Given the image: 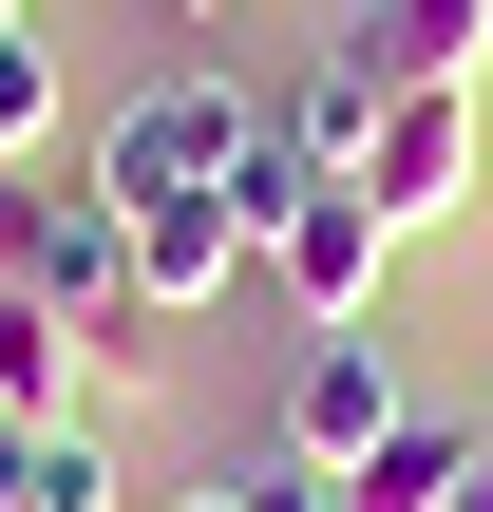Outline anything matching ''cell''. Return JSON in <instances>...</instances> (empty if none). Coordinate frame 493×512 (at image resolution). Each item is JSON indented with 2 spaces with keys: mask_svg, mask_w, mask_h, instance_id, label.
Instances as JSON below:
<instances>
[{
  "mask_svg": "<svg viewBox=\"0 0 493 512\" xmlns=\"http://www.w3.org/2000/svg\"><path fill=\"white\" fill-rule=\"evenodd\" d=\"M114 228H133V304H152V323H209V304L266 266V247L228 228V190H152V209H114Z\"/></svg>",
  "mask_w": 493,
  "mask_h": 512,
  "instance_id": "cell-6",
  "label": "cell"
},
{
  "mask_svg": "<svg viewBox=\"0 0 493 512\" xmlns=\"http://www.w3.org/2000/svg\"><path fill=\"white\" fill-rule=\"evenodd\" d=\"M19 152H57V38L38 19H0V171Z\"/></svg>",
  "mask_w": 493,
  "mask_h": 512,
  "instance_id": "cell-12",
  "label": "cell"
},
{
  "mask_svg": "<svg viewBox=\"0 0 493 512\" xmlns=\"http://www.w3.org/2000/svg\"><path fill=\"white\" fill-rule=\"evenodd\" d=\"M342 57H361L380 95H475V57H493V0H361V19H342Z\"/></svg>",
  "mask_w": 493,
  "mask_h": 512,
  "instance_id": "cell-7",
  "label": "cell"
},
{
  "mask_svg": "<svg viewBox=\"0 0 493 512\" xmlns=\"http://www.w3.org/2000/svg\"><path fill=\"white\" fill-rule=\"evenodd\" d=\"M342 190L380 209V247L456 228V209H475V95H380V152H361Z\"/></svg>",
  "mask_w": 493,
  "mask_h": 512,
  "instance_id": "cell-3",
  "label": "cell"
},
{
  "mask_svg": "<svg viewBox=\"0 0 493 512\" xmlns=\"http://www.w3.org/2000/svg\"><path fill=\"white\" fill-rule=\"evenodd\" d=\"M76 361H95V399H152V380H171V323L114 304V323H76Z\"/></svg>",
  "mask_w": 493,
  "mask_h": 512,
  "instance_id": "cell-13",
  "label": "cell"
},
{
  "mask_svg": "<svg viewBox=\"0 0 493 512\" xmlns=\"http://www.w3.org/2000/svg\"><path fill=\"white\" fill-rule=\"evenodd\" d=\"M171 19H190V38H209V19H247V0H171Z\"/></svg>",
  "mask_w": 493,
  "mask_h": 512,
  "instance_id": "cell-16",
  "label": "cell"
},
{
  "mask_svg": "<svg viewBox=\"0 0 493 512\" xmlns=\"http://www.w3.org/2000/svg\"><path fill=\"white\" fill-rule=\"evenodd\" d=\"M0 285H38L57 323H114V304H133V228H114V190H0Z\"/></svg>",
  "mask_w": 493,
  "mask_h": 512,
  "instance_id": "cell-2",
  "label": "cell"
},
{
  "mask_svg": "<svg viewBox=\"0 0 493 512\" xmlns=\"http://www.w3.org/2000/svg\"><path fill=\"white\" fill-rule=\"evenodd\" d=\"M456 512H493V456H475V494H456Z\"/></svg>",
  "mask_w": 493,
  "mask_h": 512,
  "instance_id": "cell-17",
  "label": "cell"
},
{
  "mask_svg": "<svg viewBox=\"0 0 493 512\" xmlns=\"http://www.w3.org/2000/svg\"><path fill=\"white\" fill-rule=\"evenodd\" d=\"M247 152H266V95H247L228 57H190V76H152V95L95 133V190H114V209H152V190H228Z\"/></svg>",
  "mask_w": 493,
  "mask_h": 512,
  "instance_id": "cell-1",
  "label": "cell"
},
{
  "mask_svg": "<svg viewBox=\"0 0 493 512\" xmlns=\"http://www.w3.org/2000/svg\"><path fill=\"white\" fill-rule=\"evenodd\" d=\"M266 133H285L304 171H361V152H380V76H361V57H323V76H285V95H266Z\"/></svg>",
  "mask_w": 493,
  "mask_h": 512,
  "instance_id": "cell-9",
  "label": "cell"
},
{
  "mask_svg": "<svg viewBox=\"0 0 493 512\" xmlns=\"http://www.w3.org/2000/svg\"><path fill=\"white\" fill-rule=\"evenodd\" d=\"M0 418H76V323L38 285H0Z\"/></svg>",
  "mask_w": 493,
  "mask_h": 512,
  "instance_id": "cell-10",
  "label": "cell"
},
{
  "mask_svg": "<svg viewBox=\"0 0 493 512\" xmlns=\"http://www.w3.org/2000/svg\"><path fill=\"white\" fill-rule=\"evenodd\" d=\"M114 494H133V475H114L95 418H38V437H19V512H114Z\"/></svg>",
  "mask_w": 493,
  "mask_h": 512,
  "instance_id": "cell-11",
  "label": "cell"
},
{
  "mask_svg": "<svg viewBox=\"0 0 493 512\" xmlns=\"http://www.w3.org/2000/svg\"><path fill=\"white\" fill-rule=\"evenodd\" d=\"M0 19H19V0H0Z\"/></svg>",
  "mask_w": 493,
  "mask_h": 512,
  "instance_id": "cell-18",
  "label": "cell"
},
{
  "mask_svg": "<svg viewBox=\"0 0 493 512\" xmlns=\"http://www.w3.org/2000/svg\"><path fill=\"white\" fill-rule=\"evenodd\" d=\"M399 418H418V380L380 361V323L304 342V380H285V456H304V475H361V456H380Z\"/></svg>",
  "mask_w": 493,
  "mask_h": 512,
  "instance_id": "cell-4",
  "label": "cell"
},
{
  "mask_svg": "<svg viewBox=\"0 0 493 512\" xmlns=\"http://www.w3.org/2000/svg\"><path fill=\"white\" fill-rule=\"evenodd\" d=\"M475 456H493L475 418H437V399H418V418H399L361 475H323V494H342V512H456V494H475Z\"/></svg>",
  "mask_w": 493,
  "mask_h": 512,
  "instance_id": "cell-8",
  "label": "cell"
},
{
  "mask_svg": "<svg viewBox=\"0 0 493 512\" xmlns=\"http://www.w3.org/2000/svg\"><path fill=\"white\" fill-rule=\"evenodd\" d=\"M171 512H342L304 456H266V475H209V494H171Z\"/></svg>",
  "mask_w": 493,
  "mask_h": 512,
  "instance_id": "cell-14",
  "label": "cell"
},
{
  "mask_svg": "<svg viewBox=\"0 0 493 512\" xmlns=\"http://www.w3.org/2000/svg\"><path fill=\"white\" fill-rule=\"evenodd\" d=\"M19 437H38V418H0V512H19Z\"/></svg>",
  "mask_w": 493,
  "mask_h": 512,
  "instance_id": "cell-15",
  "label": "cell"
},
{
  "mask_svg": "<svg viewBox=\"0 0 493 512\" xmlns=\"http://www.w3.org/2000/svg\"><path fill=\"white\" fill-rule=\"evenodd\" d=\"M380 266H399V247H380V209H361V190H342V171H304V209H285V228H266V285H285V304H304V323H323V342H342V323H361V304H380Z\"/></svg>",
  "mask_w": 493,
  "mask_h": 512,
  "instance_id": "cell-5",
  "label": "cell"
}]
</instances>
